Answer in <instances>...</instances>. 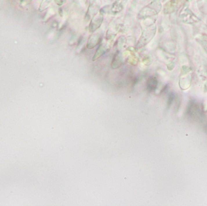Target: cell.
<instances>
[{"label": "cell", "instance_id": "1", "mask_svg": "<svg viewBox=\"0 0 207 206\" xmlns=\"http://www.w3.org/2000/svg\"><path fill=\"white\" fill-rule=\"evenodd\" d=\"M187 114L188 116L195 120H201L203 118L202 114L200 110L199 105L196 102L191 100L189 102L187 106Z\"/></svg>", "mask_w": 207, "mask_h": 206}, {"label": "cell", "instance_id": "2", "mask_svg": "<svg viewBox=\"0 0 207 206\" xmlns=\"http://www.w3.org/2000/svg\"><path fill=\"white\" fill-rule=\"evenodd\" d=\"M157 81L156 79L154 78H151L148 82V88L150 90L153 91L156 89L157 87Z\"/></svg>", "mask_w": 207, "mask_h": 206}, {"label": "cell", "instance_id": "3", "mask_svg": "<svg viewBox=\"0 0 207 206\" xmlns=\"http://www.w3.org/2000/svg\"><path fill=\"white\" fill-rule=\"evenodd\" d=\"M173 99H174V95L173 93H171L170 95H169V99H168V105L169 106L171 104V103H172L173 100Z\"/></svg>", "mask_w": 207, "mask_h": 206}, {"label": "cell", "instance_id": "4", "mask_svg": "<svg viewBox=\"0 0 207 206\" xmlns=\"http://www.w3.org/2000/svg\"><path fill=\"white\" fill-rule=\"evenodd\" d=\"M204 91L205 92H207V82H206V83L205 84V89H204Z\"/></svg>", "mask_w": 207, "mask_h": 206}]
</instances>
